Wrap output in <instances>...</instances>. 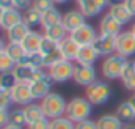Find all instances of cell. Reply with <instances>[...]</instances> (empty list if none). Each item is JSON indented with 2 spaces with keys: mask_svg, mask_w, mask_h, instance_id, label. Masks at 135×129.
Listing matches in <instances>:
<instances>
[{
  "mask_svg": "<svg viewBox=\"0 0 135 129\" xmlns=\"http://www.w3.org/2000/svg\"><path fill=\"white\" fill-rule=\"evenodd\" d=\"M124 129H135V125H126Z\"/></svg>",
  "mask_w": 135,
  "mask_h": 129,
  "instance_id": "cell-49",
  "label": "cell"
},
{
  "mask_svg": "<svg viewBox=\"0 0 135 129\" xmlns=\"http://www.w3.org/2000/svg\"><path fill=\"white\" fill-rule=\"evenodd\" d=\"M58 46H60V43H57V41H52V39H49V38H42V43H41V47H39V54H42L44 57L46 55H50V54H54V52H57L58 50Z\"/></svg>",
  "mask_w": 135,
  "mask_h": 129,
  "instance_id": "cell-33",
  "label": "cell"
},
{
  "mask_svg": "<svg viewBox=\"0 0 135 129\" xmlns=\"http://www.w3.org/2000/svg\"><path fill=\"white\" fill-rule=\"evenodd\" d=\"M85 14L80 11V10H69L68 13L63 14V19H61V24L63 27L68 30V33H72L75 29L82 27L86 21H85Z\"/></svg>",
  "mask_w": 135,
  "mask_h": 129,
  "instance_id": "cell-13",
  "label": "cell"
},
{
  "mask_svg": "<svg viewBox=\"0 0 135 129\" xmlns=\"http://www.w3.org/2000/svg\"><path fill=\"white\" fill-rule=\"evenodd\" d=\"M91 112H93V104L86 98L75 96L68 102L65 117H68L72 123H80V121L90 120Z\"/></svg>",
  "mask_w": 135,
  "mask_h": 129,
  "instance_id": "cell-1",
  "label": "cell"
},
{
  "mask_svg": "<svg viewBox=\"0 0 135 129\" xmlns=\"http://www.w3.org/2000/svg\"><path fill=\"white\" fill-rule=\"evenodd\" d=\"M132 63H134V68H135V60H134V62H132Z\"/></svg>",
  "mask_w": 135,
  "mask_h": 129,
  "instance_id": "cell-53",
  "label": "cell"
},
{
  "mask_svg": "<svg viewBox=\"0 0 135 129\" xmlns=\"http://www.w3.org/2000/svg\"><path fill=\"white\" fill-rule=\"evenodd\" d=\"M108 14L113 19H116L121 25H127L132 21V17H134L131 14V11L124 6V3H113V5H110L108 6Z\"/></svg>",
  "mask_w": 135,
  "mask_h": 129,
  "instance_id": "cell-17",
  "label": "cell"
},
{
  "mask_svg": "<svg viewBox=\"0 0 135 129\" xmlns=\"http://www.w3.org/2000/svg\"><path fill=\"white\" fill-rule=\"evenodd\" d=\"M98 129H124V123L115 113H104L96 120Z\"/></svg>",
  "mask_w": 135,
  "mask_h": 129,
  "instance_id": "cell-20",
  "label": "cell"
},
{
  "mask_svg": "<svg viewBox=\"0 0 135 129\" xmlns=\"http://www.w3.org/2000/svg\"><path fill=\"white\" fill-rule=\"evenodd\" d=\"M42 38H44L42 33L30 30V32L27 33V36L21 41V44H22V47H24V50H25L27 54H36V52H39Z\"/></svg>",
  "mask_w": 135,
  "mask_h": 129,
  "instance_id": "cell-15",
  "label": "cell"
},
{
  "mask_svg": "<svg viewBox=\"0 0 135 129\" xmlns=\"http://www.w3.org/2000/svg\"><path fill=\"white\" fill-rule=\"evenodd\" d=\"M14 2V8L17 10H25V8H30L32 2L30 0H13Z\"/></svg>",
  "mask_w": 135,
  "mask_h": 129,
  "instance_id": "cell-41",
  "label": "cell"
},
{
  "mask_svg": "<svg viewBox=\"0 0 135 129\" xmlns=\"http://www.w3.org/2000/svg\"><path fill=\"white\" fill-rule=\"evenodd\" d=\"M32 8H35L38 13H46V11H49L50 8H54L55 6V3H54V0H32V5H30Z\"/></svg>",
  "mask_w": 135,
  "mask_h": 129,
  "instance_id": "cell-36",
  "label": "cell"
},
{
  "mask_svg": "<svg viewBox=\"0 0 135 129\" xmlns=\"http://www.w3.org/2000/svg\"><path fill=\"white\" fill-rule=\"evenodd\" d=\"M74 69H75L74 62L60 60V62H57L55 64H52L47 69V74L54 79V82L63 84V82H68V80H71L74 77Z\"/></svg>",
  "mask_w": 135,
  "mask_h": 129,
  "instance_id": "cell-5",
  "label": "cell"
},
{
  "mask_svg": "<svg viewBox=\"0 0 135 129\" xmlns=\"http://www.w3.org/2000/svg\"><path fill=\"white\" fill-rule=\"evenodd\" d=\"M24 113H25V120H27V125L33 123L36 120H41L44 118V112L41 109V104H28V105H24Z\"/></svg>",
  "mask_w": 135,
  "mask_h": 129,
  "instance_id": "cell-27",
  "label": "cell"
},
{
  "mask_svg": "<svg viewBox=\"0 0 135 129\" xmlns=\"http://www.w3.org/2000/svg\"><path fill=\"white\" fill-rule=\"evenodd\" d=\"M116 115L119 117V120H121L123 123L131 125V123L135 120V112H134V107H132L131 101L121 102V104L116 107Z\"/></svg>",
  "mask_w": 135,
  "mask_h": 129,
  "instance_id": "cell-25",
  "label": "cell"
},
{
  "mask_svg": "<svg viewBox=\"0 0 135 129\" xmlns=\"http://www.w3.org/2000/svg\"><path fill=\"white\" fill-rule=\"evenodd\" d=\"M11 98H13V104L17 105H28L35 101L30 84H21V82L11 90Z\"/></svg>",
  "mask_w": 135,
  "mask_h": 129,
  "instance_id": "cell-11",
  "label": "cell"
},
{
  "mask_svg": "<svg viewBox=\"0 0 135 129\" xmlns=\"http://www.w3.org/2000/svg\"><path fill=\"white\" fill-rule=\"evenodd\" d=\"M14 68H16V62L6 52H2L0 54V72H9Z\"/></svg>",
  "mask_w": 135,
  "mask_h": 129,
  "instance_id": "cell-35",
  "label": "cell"
},
{
  "mask_svg": "<svg viewBox=\"0 0 135 129\" xmlns=\"http://www.w3.org/2000/svg\"><path fill=\"white\" fill-rule=\"evenodd\" d=\"M75 3L86 17H94L102 13V8L98 5L96 0H75Z\"/></svg>",
  "mask_w": 135,
  "mask_h": 129,
  "instance_id": "cell-23",
  "label": "cell"
},
{
  "mask_svg": "<svg viewBox=\"0 0 135 129\" xmlns=\"http://www.w3.org/2000/svg\"><path fill=\"white\" fill-rule=\"evenodd\" d=\"M75 129H98V125L93 120H85V121L75 123Z\"/></svg>",
  "mask_w": 135,
  "mask_h": 129,
  "instance_id": "cell-39",
  "label": "cell"
},
{
  "mask_svg": "<svg viewBox=\"0 0 135 129\" xmlns=\"http://www.w3.org/2000/svg\"><path fill=\"white\" fill-rule=\"evenodd\" d=\"M119 80H121V84H123V87L126 90L135 91V68H134L132 62H129V63L126 64V68H124Z\"/></svg>",
  "mask_w": 135,
  "mask_h": 129,
  "instance_id": "cell-24",
  "label": "cell"
},
{
  "mask_svg": "<svg viewBox=\"0 0 135 129\" xmlns=\"http://www.w3.org/2000/svg\"><path fill=\"white\" fill-rule=\"evenodd\" d=\"M3 13H5V10L0 6V24H2V19H3Z\"/></svg>",
  "mask_w": 135,
  "mask_h": 129,
  "instance_id": "cell-48",
  "label": "cell"
},
{
  "mask_svg": "<svg viewBox=\"0 0 135 129\" xmlns=\"http://www.w3.org/2000/svg\"><path fill=\"white\" fill-rule=\"evenodd\" d=\"M13 72H14L17 82H21V84H32L46 74L42 69H36V68L27 66V64H16Z\"/></svg>",
  "mask_w": 135,
  "mask_h": 129,
  "instance_id": "cell-8",
  "label": "cell"
},
{
  "mask_svg": "<svg viewBox=\"0 0 135 129\" xmlns=\"http://www.w3.org/2000/svg\"><path fill=\"white\" fill-rule=\"evenodd\" d=\"M17 84L19 82H17V79H16V76H14L13 71H9V72H0V87L2 88L11 91Z\"/></svg>",
  "mask_w": 135,
  "mask_h": 129,
  "instance_id": "cell-32",
  "label": "cell"
},
{
  "mask_svg": "<svg viewBox=\"0 0 135 129\" xmlns=\"http://www.w3.org/2000/svg\"><path fill=\"white\" fill-rule=\"evenodd\" d=\"M17 64H27V66H32V68H36V69H42L46 68L44 66V55L36 52V54H27L25 58Z\"/></svg>",
  "mask_w": 135,
  "mask_h": 129,
  "instance_id": "cell-29",
  "label": "cell"
},
{
  "mask_svg": "<svg viewBox=\"0 0 135 129\" xmlns=\"http://www.w3.org/2000/svg\"><path fill=\"white\" fill-rule=\"evenodd\" d=\"M3 129H22V128H19V126H14V125H6Z\"/></svg>",
  "mask_w": 135,
  "mask_h": 129,
  "instance_id": "cell-45",
  "label": "cell"
},
{
  "mask_svg": "<svg viewBox=\"0 0 135 129\" xmlns=\"http://www.w3.org/2000/svg\"><path fill=\"white\" fill-rule=\"evenodd\" d=\"M116 52L127 58L135 55V36L131 30L121 32L116 36Z\"/></svg>",
  "mask_w": 135,
  "mask_h": 129,
  "instance_id": "cell-9",
  "label": "cell"
},
{
  "mask_svg": "<svg viewBox=\"0 0 135 129\" xmlns=\"http://www.w3.org/2000/svg\"><path fill=\"white\" fill-rule=\"evenodd\" d=\"M5 52L16 62V64L21 63L24 58H25V55H27V52L24 50V47H22V44L21 43H6V49H5Z\"/></svg>",
  "mask_w": 135,
  "mask_h": 129,
  "instance_id": "cell-28",
  "label": "cell"
},
{
  "mask_svg": "<svg viewBox=\"0 0 135 129\" xmlns=\"http://www.w3.org/2000/svg\"><path fill=\"white\" fill-rule=\"evenodd\" d=\"M129 101H131V104H132V107H134V112H135V96H132Z\"/></svg>",
  "mask_w": 135,
  "mask_h": 129,
  "instance_id": "cell-47",
  "label": "cell"
},
{
  "mask_svg": "<svg viewBox=\"0 0 135 129\" xmlns=\"http://www.w3.org/2000/svg\"><path fill=\"white\" fill-rule=\"evenodd\" d=\"M3 32H5V30H3V29L0 27V39H3Z\"/></svg>",
  "mask_w": 135,
  "mask_h": 129,
  "instance_id": "cell-52",
  "label": "cell"
},
{
  "mask_svg": "<svg viewBox=\"0 0 135 129\" xmlns=\"http://www.w3.org/2000/svg\"><path fill=\"white\" fill-rule=\"evenodd\" d=\"M101 55L98 54V50L94 49V46H82L80 50H79V55L75 58V63L77 64H85V66H93L96 63V60L99 58Z\"/></svg>",
  "mask_w": 135,
  "mask_h": 129,
  "instance_id": "cell-16",
  "label": "cell"
},
{
  "mask_svg": "<svg viewBox=\"0 0 135 129\" xmlns=\"http://www.w3.org/2000/svg\"><path fill=\"white\" fill-rule=\"evenodd\" d=\"M110 2V5H113V3H124V0H108Z\"/></svg>",
  "mask_w": 135,
  "mask_h": 129,
  "instance_id": "cell-46",
  "label": "cell"
},
{
  "mask_svg": "<svg viewBox=\"0 0 135 129\" xmlns=\"http://www.w3.org/2000/svg\"><path fill=\"white\" fill-rule=\"evenodd\" d=\"M6 125H9V112L0 110V129H3Z\"/></svg>",
  "mask_w": 135,
  "mask_h": 129,
  "instance_id": "cell-40",
  "label": "cell"
},
{
  "mask_svg": "<svg viewBox=\"0 0 135 129\" xmlns=\"http://www.w3.org/2000/svg\"><path fill=\"white\" fill-rule=\"evenodd\" d=\"M127 63H129L127 57L115 52V54H112L108 57H104V62L101 64V72L105 79L116 80V79L121 77V74H123V71H124Z\"/></svg>",
  "mask_w": 135,
  "mask_h": 129,
  "instance_id": "cell-3",
  "label": "cell"
},
{
  "mask_svg": "<svg viewBox=\"0 0 135 129\" xmlns=\"http://www.w3.org/2000/svg\"><path fill=\"white\" fill-rule=\"evenodd\" d=\"M41 13H38L35 8H27V11H25V14H24V22L30 27V30L35 29V27H38V25H41Z\"/></svg>",
  "mask_w": 135,
  "mask_h": 129,
  "instance_id": "cell-30",
  "label": "cell"
},
{
  "mask_svg": "<svg viewBox=\"0 0 135 129\" xmlns=\"http://www.w3.org/2000/svg\"><path fill=\"white\" fill-rule=\"evenodd\" d=\"M58 50H60V55H61L63 60L75 62V58H77V55H79V50H80V46H79L71 36H68V38H65V39L60 43Z\"/></svg>",
  "mask_w": 135,
  "mask_h": 129,
  "instance_id": "cell-14",
  "label": "cell"
},
{
  "mask_svg": "<svg viewBox=\"0 0 135 129\" xmlns=\"http://www.w3.org/2000/svg\"><path fill=\"white\" fill-rule=\"evenodd\" d=\"M124 6L131 11V14L135 17V0H124Z\"/></svg>",
  "mask_w": 135,
  "mask_h": 129,
  "instance_id": "cell-42",
  "label": "cell"
},
{
  "mask_svg": "<svg viewBox=\"0 0 135 129\" xmlns=\"http://www.w3.org/2000/svg\"><path fill=\"white\" fill-rule=\"evenodd\" d=\"M61 19H63V14L54 6V8H50L49 11L42 13V16H41V27H42V29L54 27V25H57V24H61Z\"/></svg>",
  "mask_w": 135,
  "mask_h": 129,
  "instance_id": "cell-22",
  "label": "cell"
},
{
  "mask_svg": "<svg viewBox=\"0 0 135 129\" xmlns=\"http://www.w3.org/2000/svg\"><path fill=\"white\" fill-rule=\"evenodd\" d=\"M5 49H6V43H5L3 39H0V54L5 52Z\"/></svg>",
  "mask_w": 135,
  "mask_h": 129,
  "instance_id": "cell-44",
  "label": "cell"
},
{
  "mask_svg": "<svg viewBox=\"0 0 135 129\" xmlns=\"http://www.w3.org/2000/svg\"><path fill=\"white\" fill-rule=\"evenodd\" d=\"M11 104H13L11 91L0 87V110H8V107H9Z\"/></svg>",
  "mask_w": 135,
  "mask_h": 129,
  "instance_id": "cell-37",
  "label": "cell"
},
{
  "mask_svg": "<svg viewBox=\"0 0 135 129\" xmlns=\"http://www.w3.org/2000/svg\"><path fill=\"white\" fill-rule=\"evenodd\" d=\"M131 32H132V35L135 36V22L132 24V27H131Z\"/></svg>",
  "mask_w": 135,
  "mask_h": 129,
  "instance_id": "cell-51",
  "label": "cell"
},
{
  "mask_svg": "<svg viewBox=\"0 0 135 129\" xmlns=\"http://www.w3.org/2000/svg\"><path fill=\"white\" fill-rule=\"evenodd\" d=\"M22 21H24V16L21 14V10H17V8H9V10H5L0 27L6 32L8 29H11L13 25L19 24V22H22Z\"/></svg>",
  "mask_w": 135,
  "mask_h": 129,
  "instance_id": "cell-21",
  "label": "cell"
},
{
  "mask_svg": "<svg viewBox=\"0 0 135 129\" xmlns=\"http://www.w3.org/2000/svg\"><path fill=\"white\" fill-rule=\"evenodd\" d=\"M49 126H50V120L44 117L41 120H36L33 123L27 125V129H49Z\"/></svg>",
  "mask_w": 135,
  "mask_h": 129,
  "instance_id": "cell-38",
  "label": "cell"
},
{
  "mask_svg": "<svg viewBox=\"0 0 135 129\" xmlns=\"http://www.w3.org/2000/svg\"><path fill=\"white\" fill-rule=\"evenodd\" d=\"M121 29H123V25H121L116 19H113L108 13H107L105 16H102L101 22H99V33L118 36V35L121 33Z\"/></svg>",
  "mask_w": 135,
  "mask_h": 129,
  "instance_id": "cell-18",
  "label": "cell"
},
{
  "mask_svg": "<svg viewBox=\"0 0 135 129\" xmlns=\"http://www.w3.org/2000/svg\"><path fill=\"white\" fill-rule=\"evenodd\" d=\"M39 104H41V109H42L46 118H49V120L65 117V113H66V107H68L66 99L61 95L55 93V91H50L46 98H42Z\"/></svg>",
  "mask_w": 135,
  "mask_h": 129,
  "instance_id": "cell-2",
  "label": "cell"
},
{
  "mask_svg": "<svg viewBox=\"0 0 135 129\" xmlns=\"http://www.w3.org/2000/svg\"><path fill=\"white\" fill-rule=\"evenodd\" d=\"M69 0H54V3H66Z\"/></svg>",
  "mask_w": 135,
  "mask_h": 129,
  "instance_id": "cell-50",
  "label": "cell"
},
{
  "mask_svg": "<svg viewBox=\"0 0 135 129\" xmlns=\"http://www.w3.org/2000/svg\"><path fill=\"white\" fill-rule=\"evenodd\" d=\"M49 129H75V123H72L68 117H60V118L50 120Z\"/></svg>",
  "mask_w": 135,
  "mask_h": 129,
  "instance_id": "cell-34",
  "label": "cell"
},
{
  "mask_svg": "<svg viewBox=\"0 0 135 129\" xmlns=\"http://www.w3.org/2000/svg\"><path fill=\"white\" fill-rule=\"evenodd\" d=\"M28 32H30V27L22 21V22L13 25L11 29H8V30L5 32V35H6V41H8V43H21V41L27 36Z\"/></svg>",
  "mask_w": 135,
  "mask_h": 129,
  "instance_id": "cell-19",
  "label": "cell"
},
{
  "mask_svg": "<svg viewBox=\"0 0 135 129\" xmlns=\"http://www.w3.org/2000/svg\"><path fill=\"white\" fill-rule=\"evenodd\" d=\"M0 6L3 10H9V8H14V2L13 0H0Z\"/></svg>",
  "mask_w": 135,
  "mask_h": 129,
  "instance_id": "cell-43",
  "label": "cell"
},
{
  "mask_svg": "<svg viewBox=\"0 0 135 129\" xmlns=\"http://www.w3.org/2000/svg\"><path fill=\"white\" fill-rule=\"evenodd\" d=\"M55 82H54V79L46 72L41 79H38V80H35L30 84V88H32V95H33L35 99H42V98H46L49 93H50V90H52V85H54Z\"/></svg>",
  "mask_w": 135,
  "mask_h": 129,
  "instance_id": "cell-12",
  "label": "cell"
},
{
  "mask_svg": "<svg viewBox=\"0 0 135 129\" xmlns=\"http://www.w3.org/2000/svg\"><path fill=\"white\" fill-rule=\"evenodd\" d=\"M98 35H99V33L96 32V29H94L93 25L86 24V22H85L82 27L75 29L72 33H69V36H71L80 47H82V46H91V44H94Z\"/></svg>",
  "mask_w": 135,
  "mask_h": 129,
  "instance_id": "cell-6",
  "label": "cell"
},
{
  "mask_svg": "<svg viewBox=\"0 0 135 129\" xmlns=\"http://www.w3.org/2000/svg\"><path fill=\"white\" fill-rule=\"evenodd\" d=\"M93 46H94V49L98 50L99 55H102V57H108V55H112V54L116 52V36L99 33Z\"/></svg>",
  "mask_w": 135,
  "mask_h": 129,
  "instance_id": "cell-10",
  "label": "cell"
},
{
  "mask_svg": "<svg viewBox=\"0 0 135 129\" xmlns=\"http://www.w3.org/2000/svg\"><path fill=\"white\" fill-rule=\"evenodd\" d=\"M46 38L52 39V41H57V43H61L65 38L69 36L68 30L63 27V24H57L54 27H49V29H44V33H42Z\"/></svg>",
  "mask_w": 135,
  "mask_h": 129,
  "instance_id": "cell-26",
  "label": "cell"
},
{
  "mask_svg": "<svg viewBox=\"0 0 135 129\" xmlns=\"http://www.w3.org/2000/svg\"><path fill=\"white\" fill-rule=\"evenodd\" d=\"M72 80L80 85V87H90L91 84H94L96 79V69L94 66H85V64H77L75 63V69H74V77Z\"/></svg>",
  "mask_w": 135,
  "mask_h": 129,
  "instance_id": "cell-7",
  "label": "cell"
},
{
  "mask_svg": "<svg viewBox=\"0 0 135 129\" xmlns=\"http://www.w3.org/2000/svg\"><path fill=\"white\" fill-rule=\"evenodd\" d=\"M112 96V88L105 80H96L90 87L85 88V98L93 105H102Z\"/></svg>",
  "mask_w": 135,
  "mask_h": 129,
  "instance_id": "cell-4",
  "label": "cell"
},
{
  "mask_svg": "<svg viewBox=\"0 0 135 129\" xmlns=\"http://www.w3.org/2000/svg\"><path fill=\"white\" fill-rule=\"evenodd\" d=\"M9 125H14V126H19V128H24L27 126V120H25V113H24V109H13L9 112Z\"/></svg>",
  "mask_w": 135,
  "mask_h": 129,
  "instance_id": "cell-31",
  "label": "cell"
}]
</instances>
